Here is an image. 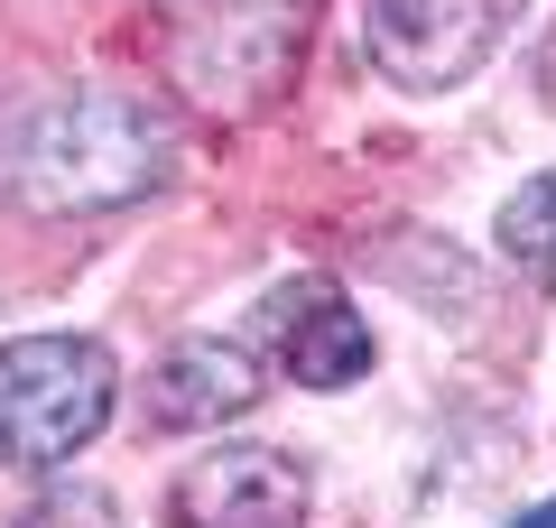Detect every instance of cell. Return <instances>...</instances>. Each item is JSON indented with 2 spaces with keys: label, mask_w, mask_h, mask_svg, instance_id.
<instances>
[{
  "label": "cell",
  "mask_w": 556,
  "mask_h": 528,
  "mask_svg": "<svg viewBox=\"0 0 556 528\" xmlns=\"http://www.w3.org/2000/svg\"><path fill=\"white\" fill-rule=\"evenodd\" d=\"M167 186V121L112 84L56 93L20 139H10V196L28 214H121V204Z\"/></svg>",
  "instance_id": "1"
},
{
  "label": "cell",
  "mask_w": 556,
  "mask_h": 528,
  "mask_svg": "<svg viewBox=\"0 0 556 528\" xmlns=\"http://www.w3.org/2000/svg\"><path fill=\"white\" fill-rule=\"evenodd\" d=\"M121 372L93 334H28L0 352V445L20 473H65L112 427Z\"/></svg>",
  "instance_id": "2"
},
{
  "label": "cell",
  "mask_w": 556,
  "mask_h": 528,
  "mask_svg": "<svg viewBox=\"0 0 556 528\" xmlns=\"http://www.w3.org/2000/svg\"><path fill=\"white\" fill-rule=\"evenodd\" d=\"M306 20L316 0H186V65L177 75L195 84L214 112H251L288 84L306 47Z\"/></svg>",
  "instance_id": "3"
},
{
  "label": "cell",
  "mask_w": 556,
  "mask_h": 528,
  "mask_svg": "<svg viewBox=\"0 0 556 528\" xmlns=\"http://www.w3.org/2000/svg\"><path fill=\"white\" fill-rule=\"evenodd\" d=\"M519 0H362V47L399 93H455L501 38Z\"/></svg>",
  "instance_id": "4"
},
{
  "label": "cell",
  "mask_w": 556,
  "mask_h": 528,
  "mask_svg": "<svg viewBox=\"0 0 556 528\" xmlns=\"http://www.w3.org/2000/svg\"><path fill=\"white\" fill-rule=\"evenodd\" d=\"M251 343L269 352L288 380H306V390H353V380L371 372V325H362V306L334 297V288H316V278H288V288L260 297Z\"/></svg>",
  "instance_id": "5"
},
{
  "label": "cell",
  "mask_w": 556,
  "mask_h": 528,
  "mask_svg": "<svg viewBox=\"0 0 556 528\" xmlns=\"http://www.w3.org/2000/svg\"><path fill=\"white\" fill-rule=\"evenodd\" d=\"M306 510H316V482L278 445H214L177 482L186 528H306Z\"/></svg>",
  "instance_id": "6"
},
{
  "label": "cell",
  "mask_w": 556,
  "mask_h": 528,
  "mask_svg": "<svg viewBox=\"0 0 556 528\" xmlns=\"http://www.w3.org/2000/svg\"><path fill=\"white\" fill-rule=\"evenodd\" d=\"M260 399V362L241 343H214V334H186L159 362V417H186V427H232Z\"/></svg>",
  "instance_id": "7"
},
{
  "label": "cell",
  "mask_w": 556,
  "mask_h": 528,
  "mask_svg": "<svg viewBox=\"0 0 556 528\" xmlns=\"http://www.w3.org/2000/svg\"><path fill=\"white\" fill-rule=\"evenodd\" d=\"M501 251H510L529 278H547V288H556V167L529 176V186L501 204Z\"/></svg>",
  "instance_id": "8"
},
{
  "label": "cell",
  "mask_w": 556,
  "mask_h": 528,
  "mask_svg": "<svg viewBox=\"0 0 556 528\" xmlns=\"http://www.w3.org/2000/svg\"><path fill=\"white\" fill-rule=\"evenodd\" d=\"M20 528H121V519H112V501H102V491H56V501H38Z\"/></svg>",
  "instance_id": "9"
},
{
  "label": "cell",
  "mask_w": 556,
  "mask_h": 528,
  "mask_svg": "<svg viewBox=\"0 0 556 528\" xmlns=\"http://www.w3.org/2000/svg\"><path fill=\"white\" fill-rule=\"evenodd\" d=\"M510 528H556V501H538V510H519Z\"/></svg>",
  "instance_id": "10"
}]
</instances>
